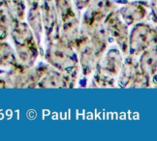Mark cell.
<instances>
[{"mask_svg": "<svg viewBox=\"0 0 157 141\" xmlns=\"http://www.w3.org/2000/svg\"><path fill=\"white\" fill-rule=\"evenodd\" d=\"M45 57L48 63L63 73L77 69L78 61L77 52L73 46L60 38L58 33L48 39Z\"/></svg>", "mask_w": 157, "mask_h": 141, "instance_id": "6da1fadb", "label": "cell"}, {"mask_svg": "<svg viewBox=\"0 0 157 141\" xmlns=\"http://www.w3.org/2000/svg\"><path fill=\"white\" fill-rule=\"evenodd\" d=\"M123 63L122 54L117 48H111L105 56H101L96 64L94 81L98 86L113 87L117 81Z\"/></svg>", "mask_w": 157, "mask_h": 141, "instance_id": "7a4b0ae2", "label": "cell"}, {"mask_svg": "<svg viewBox=\"0 0 157 141\" xmlns=\"http://www.w3.org/2000/svg\"><path fill=\"white\" fill-rule=\"evenodd\" d=\"M128 38V53L138 56L150 46H155L156 31L149 24L138 22L133 25Z\"/></svg>", "mask_w": 157, "mask_h": 141, "instance_id": "3957f363", "label": "cell"}, {"mask_svg": "<svg viewBox=\"0 0 157 141\" xmlns=\"http://www.w3.org/2000/svg\"><path fill=\"white\" fill-rule=\"evenodd\" d=\"M104 26L112 38L117 42V46L124 54L128 53V25H126L117 12L113 10L105 17Z\"/></svg>", "mask_w": 157, "mask_h": 141, "instance_id": "277c9868", "label": "cell"}, {"mask_svg": "<svg viewBox=\"0 0 157 141\" xmlns=\"http://www.w3.org/2000/svg\"><path fill=\"white\" fill-rule=\"evenodd\" d=\"M78 52V60H80V65L84 76H88L94 70L100 56L96 51L94 46L87 36L82 34L74 45Z\"/></svg>", "mask_w": 157, "mask_h": 141, "instance_id": "5b68a950", "label": "cell"}, {"mask_svg": "<svg viewBox=\"0 0 157 141\" xmlns=\"http://www.w3.org/2000/svg\"><path fill=\"white\" fill-rule=\"evenodd\" d=\"M113 6L111 0H92L83 15L82 27H89L103 22L107 15L113 10Z\"/></svg>", "mask_w": 157, "mask_h": 141, "instance_id": "8992f818", "label": "cell"}, {"mask_svg": "<svg viewBox=\"0 0 157 141\" xmlns=\"http://www.w3.org/2000/svg\"><path fill=\"white\" fill-rule=\"evenodd\" d=\"M147 3L144 1L125 2L124 6L117 11L124 23L128 26L141 22L147 16Z\"/></svg>", "mask_w": 157, "mask_h": 141, "instance_id": "52a82bcc", "label": "cell"}, {"mask_svg": "<svg viewBox=\"0 0 157 141\" xmlns=\"http://www.w3.org/2000/svg\"><path fill=\"white\" fill-rule=\"evenodd\" d=\"M40 13L43 28L47 39L53 36L54 29L57 26V14L54 8L53 0H43L40 6Z\"/></svg>", "mask_w": 157, "mask_h": 141, "instance_id": "ba28073f", "label": "cell"}, {"mask_svg": "<svg viewBox=\"0 0 157 141\" xmlns=\"http://www.w3.org/2000/svg\"><path fill=\"white\" fill-rule=\"evenodd\" d=\"M15 45H27L33 44L34 34L28 24L22 20H17L14 18L10 26V32Z\"/></svg>", "mask_w": 157, "mask_h": 141, "instance_id": "9c48e42d", "label": "cell"}, {"mask_svg": "<svg viewBox=\"0 0 157 141\" xmlns=\"http://www.w3.org/2000/svg\"><path fill=\"white\" fill-rule=\"evenodd\" d=\"M58 35L63 41L68 43L72 46L75 45L80 37V24L76 14L61 20Z\"/></svg>", "mask_w": 157, "mask_h": 141, "instance_id": "30bf717a", "label": "cell"}, {"mask_svg": "<svg viewBox=\"0 0 157 141\" xmlns=\"http://www.w3.org/2000/svg\"><path fill=\"white\" fill-rule=\"evenodd\" d=\"M16 46V56L17 63L25 68H30L35 63L38 57V50L36 44L27 45H15Z\"/></svg>", "mask_w": 157, "mask_h": 141, "instance_id": "8fae6325", "label": "cell"}, {"mask_svg": "<svg viewBox=\"0 0 157 141\" xmlns=\"http://www.w3.org/2000/svg\"><path fill=\"white\" fill-rule=\"evenodd\" d=\"M138 67L143 73L148 77L156 75V50L155 46H150L140 54Z\"/></svg>", "mask_w": 157, "mask_h": 141, "instance_id": "7c38bea8", "label": "cell"}, {"mask_svg": "<svg viewBox=\"0 0 157 141\" xmlns=\"http://www.w3.org/2000/svg\"><path fill=\"white\" fill-rule=\"evenodd\" d=\"M139 70L138 62L135 59V56L129 55L123 61L121 69L119 72L118 76V85L120 87H127L131 79L134 76L136 72Z\"/></svg>", "mask_w": 157, "mask_h": 141, "instance_id": "4fadbf2b", "label": "cell"}, {"mask_svg": "<svg viewBox=\"0 0 157 141\" xmlns=\"http://www.w3.org/2000/svg\"><path fill=\"white\" fill-rule=\"evenodd\" d=\"M28 23L29 27L31 28L33 34L36 36V39L38 41V44L41 42V36L43 34V22L40 13V6L39 3H34L28 7Z\"/></svg>", "mask_w": 157, "mask_h": 141, "instance_id": "5bb4252c", "label": "cell"}, {"mask_svg": "<svg viewBox=\"0 0 157 141\" xmlns=\"http://www.w3.org/2000/svg\"><path fill=\"white\" fill-rule=\"evenodd\" d=\"M19 65L16 52L5 41L0 42V67L3 68H15Z\"/></svg>", "mask_w": 157, "mask_h": 141, "instance_id": "9a60e30c", "label": "cell"}, {"mask_svg": "<svg viewBox=\"0 0 157 141\" xmlns=\"http://www.w3.org/2000/svg\"><path fill=\"white\" fill-rule=\"evenodd\" d=\"M13 20L14 17L10 13L6 2H0V42L7 39Z\"/></svg>", "mask_w": 157, "mask_h": 141, "instance_id": "2e32d148", "label": "cell"}, {"mask_svg": "<svg viewBox=\"0 0 157 141\" xmlns=\"http://www.w3.org/2000/svg\"><path fill=\"white\" fill-rule=\"evenodd\" d=\"M5 2L13 17L17 20H23L27 9L25 0H6Z\"/></svg>", "mask_w": 157, "mask_h": 141, "instance_id": "e0dca14e", "label": "cell"}, {"mask_svg": "<svg viewBox=\"0 0 157 141\" xmlns=\"http://www.w3.org/2000/svg\"><path fill=\"white\" fill-rule=\"evenodd\" d=\"M53 4L57 17H60L61 20L75 15L71 0H53Z\"/></svg>", "mask_w": 157, "mask_h": 141, "instance_id": "ac0fdd59", "label": "cell"}, {"mask_svg": "<svg viewBox=\"0 0 157 141\" xmlns=\"http://www.w3.org/2000/svg\"><path fill=\"white\" fill-rule=\"evenodd\" d=\"M73 1L76 8L78 11H82L83 9H86V7L90 4L92 0H73Z\"/></svg>", "mask_w": 157, "mask_h": 141, "instance_id": "d6986e66", "label": "cell"}, {"mask_svg": "<svg viewBox=\"0 0 157 141\" xmlns=\"http://www.w3.org/2000/svg\"><path fill=\"white\" fill-rule=\"evenodd\" d=\"M7 86V84H6V81L4 79H1L0 78V88H3V87H6Z\"/></svg>", "mask_w": 157, "mask_h": 141, "instance_id": "ffe728a7", "label": "cell"}, {"mask_svg": "<svg viewBox=\"0 0 157 141\" xmlns=\"http://www.w3.org/2000/svg\"><path fill=\"white\" fill-rule=\"evenodd\" d=\"M3 1H6V0H0V2H3Z\"/></svg>", "mask_w": 157, "mask_h": 141, "instance_id": "44dd1931", "label": "cell"}, {"mask_svg": "<svg viewBox=\"0 0 157 141\" xmlns=\"http://www.w3.org/2000/svg\"><path fill=\"white\" fill-rule=\"evenodd\" d=\"M127 1H128V0H124V3H125V2H127Z\"/></svg>", "mask_w": 157, "mask_h": 141, "instance_id": "7402d4cb", "label": "cell"}]
</instances>
